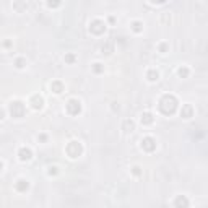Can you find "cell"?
I'll return each mask as SVG.
<instances>
[{
	"instance_id": "6da1fadb",
	"label": "cell",
	"mask_w": 208,
	"mask_h": 208,
	"mask_svg": "<svg viewBox=\"0 0 208 208\" xmlns=\"http://www.w3.org/2000/svg\"><path fill=\"white\" fill-rule=\"evenodd\" d=\"M161 111L164 114H173L174 111H176V107H177V101H176V98L174 96H164V98L161 99Z\"/></svg>"
},
{
	"instance_id": "7a4b0ae2",
	"label": "cell",
	"mask_w": 208,
	"mask_h": 208,
	"mask_svg": "<svg viewBox=\"0 0 208 208\" xmlns=\"http://www.w3.org/2000/svg\"><path fill=\"white\" fill-rule=\"evenodd\" d=\"M10 112H11V115L13 117H21L23 114H25V106H23L21 102H13L10 106Z\"/></svg>"
},
{
	"instance_id": "3957f363",
	"label": "cell",
	"mask_w": 208,
	"mask_h": 208,
	"mask_svg": "<svg viewBox=\"0 0 208 208\" xmlns=\"http://www.w3.org/2000/svg\"><path fill=\"white\" fill-rule=\"evenodd\" d=\"M67 153H69V156H72V158H77V156L81 153V146H80V143L72 142L70 145L67 146Z\"/></svg>"
},
{
	"instance_id": "277c9868",
	"label": "cell",
	"mask_w": 208,
	"mask_h": 208,
	"mask_svg": "<svg viewBox=\"0 0 208 208\" xmlns=\"http://www.w3.org/2000/svg\"><path fill=\"white\" fill-rule=\"evenodd\" d=\"M67 111H69L70 115H77V114H80V111H81V106H80L78 101L72 99V101H69V104H67Z\"/></svg>"
},
{
	"instance_id": "5b68a950",
	"label": "cell",
	"mask_w": 208,
	"mask_h": 208,
	"mask_svg": "<svg viewBox=\"0 0 208 208\" xmlns=\"http://www.w3.org/2000/svg\"><path fill=\"white\" fill-rule=\"evenodd\" d=\"M90 29H91V33H94V34H101V33H104V29H106V26H104V23H102V21H99V20H96V21H93V23H91Z\"/></svg>"
},
{
	"instance_id": "8992f818",
	"label": "cell",
	"mask_w": 208,
	"mask_h": 208,
	"mask_svg": "<svg viewBox=\"0 0 208 208\" xmlns=\"http://www.w3.org/2000/svg\"><path fill=\"white\" fill-rule=\"evenodd\" d=\"M142 148H143L145 151H153L154 148H156L154 140H153V138H150V137L143 138V142H142Z\"/></svg>"
},
{
	"instance_id": "52a82bcc",
	"label": "cell",
	"mask_w": 208,
	"mask_h": 208,
	"mask_svg": "<svg viewBox=\"0 0 208 208\" xmlns=\"http://www.w3.org/2000/svg\"><path fill=\"white\" fill-rule=\"evenodd\" d=\"M20 159H21V161H28V159H31V150H28V148H21V150H20Z\"/></svg>"
},
{
	"instance_id": "ba28073f",
	"label": "cell",
	"mask_w": 208,
	"mask_h": 208,
	"mask_svg": "<svg viewBox=\"0 0 208 208\" xmlns=\"http://www.w3.org/2000/svg\"><path fill=\"white\" fill-rule=\"evenodd\" d=\"M153 122V115H151L150 112H145L142 115V124H145V125H148V124Z\"/></svg>"
},
{
	"instance_id": "9c48e42d",
	"label": "cell",
	"mask_w": 208,
	"mask_h": 208,
	"mask_svg": "<svg viewBox=\"0 0 208 208\" xmlns=\"http://www.w3.org/2000/svg\"><path fill=\"white\" fill-rule=\"evenodd\" d=\"M182 117H185V119L192 117V107H190V106H185V107L182 109Z\"/></svg>"
},
{
	"instance_id": "30bf717a",
	"label": "cell",
	"mask_w": 208,
	"mask_h": 208,
	"mask_svg": "<svg viewBox=\"0 0 208 208\" xmlns=\"http://www.w3.org/2000/svg\"><path fill=\"white\" fill-rule=\"evenodd\" d=\"M62 83L60 81H54L52 83V90H54V93H62Z\"/></svg>"
},
{
	"instance_id": "8fae6325",
	"label": "cell",
	"mask_w": 208,
	"mask_h": 208,
	"mask_svg": "<svg viewBox=\"0 0 208 208\" xmlns=\"http://www.w3.org/2000/svg\"><path fill=\"white\" fill-rule=\"evenodd\" d=\"M17 189H18L20 192H25V190L28 189V182H26V181H18V184H17Z\"/></svg>"
},
{
	"instance_id": "7c38bea8",
	"label": "cell",
	"mask_w": 208,
	"mask_h": 208,
	"mask_svg": "<svg viewBox=\"0 0 208 208\" xmlns=\"http://www.w3.org/2000/svg\"><path fill=\"white\" fill-rule=\"evenodd\" d=\"M33 106H34V109H39V107L42 106V98H39V96H34L33 98Z\"/></svg>"
},
{
	"instance_id": "4fadbf2b",
	"label": "cell",
	"mask_w": 208,
	"mask_h": 208,
	"mask_svg": "<svg viewBox=\"0 0 208 208\" xmlns=\"http://www.w3.org/2000/svg\"><path fill=\"white\" fill-rule=\"evenodd\" d=\"M176 205H177V206H187V205H189V202H187V200L185 198H182V197H179L177 200H176Z\"/></svg>"
},
{
	"instance_id": "5bb4252c",
	"label": "cell",
	"mask_w": 208,
	"mask_h": 208,
	"mask_svg": "<svg viewBox=\"0 0 208 208\" xmlns=\"http://www.w3.org/2000/svg\"><path fill=\"white\" fill-rule=\"evenodd\" d=\"M148 78H150L151 81H154V80H158V72H154V70L148 72Z\"/></svg>"
},
{
	"instance_id": "9a60e30c",
	"label": "cell",
	"mask_w": 208,
	"mask_h": 208,
	"mask_svg": "<svg viewBox=\"0 0 208 208\" xmlns=\"http://www.w3.org/2000/svg\"><path fill=\"white\" fill-rule=\"evenodd\" d=\"M47 3H49V7L55 8V7H59V5H60V0H47Z\"/></svg>"
},
{
	"instance_id": "2e32d148",
	"label": "cell",
	"mask_w": 208,
	"mask_h": 208,
	"mask_svg": "<svg viewBox=\"0 0 208 208\" xmlns=\"http://www.w3.org/2000/svg\"><path fill=\"white\" fill-rule=\"evenodd\" d=\"M124 127H125V130H132V129H133V122H132V121H125Z\"/></svg>"
},
{
	"instance_id": "e0dca14e",
	"label": "cell",
	"mask_w": 208,
	"mask_h": 208,
	"mask_svg": "<svg viewBox=\"0 0 208 208\" xmlns=\"http://www.w3.org/2000/svg\"><path fill=\"white\" fill-rule=\"evenodd\" d=\"M133 31H137V33H138V31H142V25H140L138 21L133 23Z\"/></svg>"
},
{
	"instance_id": "ac0fdd59",
	"label": "cell",
	"mask_w": 208,
	"mask_h": 208,
	"mask_svg": "<svg viewBox=\"0 0 208 208\" xmlns=\"http://www.w3.org/2000/svg\"><path fill=\"white\" fill-rule=\"evenodd\" d=\"M187 73H189L187 69H181V70H179V75H181V77H187Z\"/></svg>"
},
{
	"instance_id": "d6986e66",
	"label": "cell",
	"mask_w": 208,
	"mask_h": 208,
	"mask_svg": "<svg viewBox=\"0 0 208 208\" xmlns=\"http://www.w3.org/2000/svg\"><path fill=\"white\" fill-rule=\"evenodd\" d=\"M94 72H102V67H101V63H96V67H94Z\"/></svg>"
},
{
	"instance_id": "ffe728a7",
	"label": "cell",
	"mask_w": 208,
	"mask_h": 208,
	"mask_svg": "<svg viewBox=\"0 0 208 208\" xmlns=\"http://www.w3.org/2000/svg\"><path fill=\"white\" fill-rule=\"evenodd\" d=\"M65 60H67V62H73V60H75V57H73V55H67Z\"/></svg>"
},
{
	"instance_id": "44dd1931",
	"label": "cell",
	"mask_w": 208,
	"mask_h": 208,
	"mask_svg": "<svg viewBox=\"0 0 208 208\" xmlns=\"http://www.w3.org/2000/svg\"><path fill=\"white\" fill-rule=\"evenodd\" d=\"M49 174H57V167H50Z\"/></svg>"
},
{
	"instance_id": "7402d4cb",
	"label": "cell",
	"mask_w": 208,
	"mask_h": 208,
	"mask_svg": "<svg viewBox=\"0 0 208 208\" xmlns=\"http://www.w3.org/2000/svg\"><path fill=\"white\" fill-rule=\"evenodd\" d=\"M133 174H135V176L140 174V167H133Z\"/></svg>"
},
{
	"instance_id": "603a6c76",
	"label": "cell",
	"mask_w": 208,
	"mask_h": 208,
	"mask_svg": "<svg viewBox=\"0 0 208 208\" xmlns=\"http://www.w3.org/2000/svg\"><path fill=\"white\" fill-rule=\"evenodd\" d=\"M17 67H20V69L23 67V60H21V59H20V60H17Z\"/></svg>"
},
{
	"instance_id": "cb8c5ba5",
	"label": "cell",
	"mask_w": 208,
	"mask_h": 208,
	"mask_svg": "<svg viewBox=\"0 0 208 208\" xmlns=\"http://www.w3.org/2000/svg\"><path fill=\"white\" fill-rule=\"evenodd\" d=\"M151 2H154V3H163V2H166V0H151Z\"/></svg>"
},
{
	"instance_id": "d4e9b609",
	"label": "cell",
	"mask_w": 208,
	"mask_h": 208,
	"mask_svg": "<svg viewBox=\"0 0 208 208\" xmlns=\"http://www.w3.org/2000/svg\"><path fill=\"white\" fill-rule=\"evenodd\" d=\"M0 169H2V163H0Z\"/></svg>"
}]
</instances>
